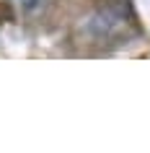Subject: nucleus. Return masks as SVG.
<instances>
[{
  "instance_id": "f257e3e1",
  "label": "nucleus",
  "mask_w": 150,
  "mask_h": 153,
  "mask_svg": "<svg viewBox=\"0 0 150 153\" xmlns=\"http://www.w3.org/2000/svg\"><path fill=\"white\" fill-rule=\"evenodd\" d=\"M10 5H16L21 13H36L44 5V0H10Z\"/></svg>"
}]
</instances>
